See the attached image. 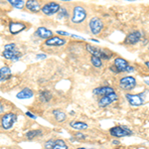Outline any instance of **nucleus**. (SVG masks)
Wrapping results in <instances>:
<instances>
[{"label": "nucleus", "mask_w": 149, "mask_h": 149, "mask_svg": "<svg viewBox=\"0 0 149 149\" xmlns=\"http://www.w3.org/2000/svg\"><path fill=\"white\" fill-rule=\"evenodd\" d=\"M113 73L115 74H120V73H133L135 71V68L131 65H129L126 60L122 59V58H115L113 62V66L110 67Z\"/></svg>", "instance_id": "nucleus-1"}, {"label": "nucleus", "mask_w": 149, "mask_h": 149, "mask_svg": "<svg viewBox=\"0 0 149 149\" xmlns=\"http://www.w3.org/2000/svg\"><path fill=\"white\" fill-rule=\"evenodd\" d=\"M86 50L90 53L92 56L97 57L102 60H107V61L111 59V56H112V53L109 51V50L93 46V45H91V44H86Z\"/></svg>", "instance_id": "nucleus-2"}, {"label": "nucleus", "mask_w": 149, "mask_h": 149, "mask_svg": "<svg viewBox=\"0 0 149 149\" xmlns=\"http://www.w3.org/2000/svg\"><path fill=\"white\" fill-rule=\"evenodd\" d=\"M86 16H88V13H86V9L81 5H77V6H74L73 9V14H72L71 21L74 24L83 23L86 19Z\"/></svg>", "instance_id": "nucleus-3"}, {"label": "nucleus", "mask_w": 149, "mask_h": 149, "mask_svg": "<svg viewBox=\"0 0 149 149\" xmlns=\"http://www.w3.org/2000/svg\"><path fill=\"white\" fill-rule=\"evenodd\" d=\"M16 120H17V114L14 112H7V113L2 115L1 119H0L1 127L4 130H9L12 128Z\"/></svg>", "instance_id": "nucleus-4"}, {"label": "nucleus", "mask_w": 149, "mask_h": 149, "mask_svg": "<svg viewBox=\"0 0 149 149\" xmlns=\"http://www.w3.org/2000/svg\"><path fill=\"white\" fill-rule=\"evenodd\" d=\"M109 133L111 136H113L115 138H120V137H125V136H130L133 131L131 129H129L128 127L119 125V126H114L112 128L109 129Z\"/></svg>", "instance_id": "nucleus-5"}, {"label": "nucleus", "mask_w": 149, "mask_h": 149, "mask_svg": "<svg viewBox=\"0 0 149 149\" xmlns=\"http://www.w3.org/2000/svg\"><path fill=\"white\" fill-rule=\"evenodd\" d=\"M135 86H136V80L135 78H133L131 76L122 77L120 80H119V88L122 91L130 92V91L134 90Z\"/></svg>", "instance_id": "nucleus-6"}, {"label": "nucleus", "mask_w": 149, "mask_h": 149, "mask_svg": "<svg viewBox=\"0 0 149 149\" xmlns=\"http://www.w3.org/2000/svg\"><path fill=\"white\" fill-rule=\"evenodd\" d=\"M88 28H90L91 32L93 35H98L103 29V22L100 18L98 17H92L88 22Z\"/></svg>", "instance_id": "nucleus-7"}, {"label": "nucleus", "mask_w": 149, "mask_h": 149, "mask_svg": "<svg viewBox=\"0 0 149 149\" xmlns=\"http://www.w3.org/2000/svg\"><path fill=\"white\" fill-rule=\"evenodd\" d=\"M61 9V5L57 2H48V3L44 4L42 6V9L41 11L45 14V15H48V16H51V15H54V14L58 13Z\"/></svg>", "instance_id": "nucleus-8"}, {"label": "nucleus", "mask_w": 149, "mask_h": 149, "mask_svg": "<svg viewBox=\"0 0 149 149\" xmlns=\"http://www.w3.org/2000/svg\"><path fill=\"white\" fill-rule=\"evenodd\" d=\"M143 38V34L140 31H133V32L128 33V35L125 37L124 44L125 45H135L140 42Z\"/></svg>", "instance_id": "nucleus-9"}, {"label": "nucleus", "mask_w": 149, "mask_h": 149, "mask_svg": "<svg viewBox=\"0 0 149 149\" xmlns=\"http://www.w3.org/2000/svg\"><path fill=\"white\" fill-rule=\"evenodd\" d=\"M125 98L129 104L132 107H140L144 103V95L137 93V95H132V93H126Z\"/></svg>", "instance_id": "nucleus-10"}, {"label": "nucleus", "mask_w": 149, "mask_h": 149, "mask_svg": "<svg viewBox=\"0 0 149 149\" xmlns=\"http://www.w3.org/2000/svg\"><path fill=\"white\" fill-rule=\"evenodd\" d=\"M118 100V95H116V93H110L109 95H105V97H102L100 98L98 100V107H109V104H111L112 102H116Z\"/></svg>", "instance_id": "nucleus-11"}, {"label": "nucleus", "mask_w": 149, "mask_h": 149, "mask_svg": "<svg viewBox=\"0 0 149 149\" xmlns=\"http://www.w3.org/2000/svg\"><path fill=\"white\" fill-rule=\"evenodd\" d=\"M44 44L49 47H61L64 46L65 44H67V40L59 37V36H53L50 39L45 41Z\"/></svg>", "instance_id": "nucleus-12"}, {"label": "nucleus", "mask_w": 149, "mask_h": 149, "mask_svg": "<svg viewBox=\"0 0 149 149\" xmlns=\"http://www.w3.org/2000/svg\"><path fill=\"white\" fill-rule=\"evenodd\" d=\"M9 32L12 35H17L22 31L26 30V24L23 22H10L9 23Z\"/></svg>", "instance_id": "nucleus-13"}, {"label": "nucleus", "mask_w": 149, "mask_h": 149, "mask_svg": "<svg viewBox=\"0 0 149 149\" xmlns=\"http://www.w3.org/2000/svg\"><path fill=\"white\" fill-rule=\"evenodd\" d=\"M2 56H3L5 59L7 60H10V61H18L22 58V54L20 52L17 51V50H4L3 53H2Z\"/></svg>", "instance_id": "nucleus-14"}, {"label": "nucleus", "mask_w": 149, "mask_h": 149, "mask_svg": "<svg viewBox=\"0 0 149 149\" xmlns=\"http://www.w3.org/2000/svg\"><path fill=\"white\" fill-rule=\"evenodd\" d=\"M93 95H102V97H105V95H109L110 93H115L114 90L109 86H98V88H93Z\"/></svg>", "instance_id": "nucleus-15"}, {"label": "nucleus", "mask_w": 149, "mask_h": 149, "mask_svg": "<svg viewBox=\"0 0 149 149\" xmlns=\"http://www.w3.org/2000/svg\"><path fill=\"white\" fill-rule=\"evenodd\" d=\"M35 35L38 36L41 39L48 40L54 36V33H53L50 29H48L46 27H39L35 31Z\"/></svg>", "instance_id": "nucleus-16"}, {"label": "nucleus", "mask_w": 149, "mask_h": 149, "mask_svg": "<svg viewBox=\"0 0 149 149\" xmlns=\"http://www.w3.org/2000/svg\"><path fill=\"white\" fill-rule=\"evenodd\" d=\"M25 6L29 11L33 12V13H37V12L41 11V9H42L41 3L39 1H37V0H28V1H26Z\"/></svg>", "instance_id": "nucleus-17"}, {"label": "nucleus", "mask_w": 149, "mask_h": 149, "mask_svg": "<svg viewBox=\"0 0 149 149\" xmlns=\"http://www.w3.org/2000/svg\"><path fill=\"white\" fill-rule=\"evenodd\" d=\"M33 95H34V92L31 88H24L22 91H20L16 95V97L19 98V100H27V98H31Z\"/></svg>", "instance_id": "nucleus-18"}, {"label": "nucleus", "mask_w": 149, "mask_h": 149, "mask_svg": "<svg viewBox=\"0 0 149 149\" xmlns=\"http://www.w3.org/2000/svg\"><path fill=\"white\" fill-rule=\"evenodd\" d=\"M12 73L9 67H2L0 69V81H5L11 78Z\"/></svg>", "instance_id": "nucleus-19"}, {"label": "nucleus", "mask_w": 149, "mask_h": 149, "mask_svg": "<svg viewBox=\"0 0 149 149\" xmlns=\"http://www.w3.org/2000/svg\"><path fill=\"white\" fill-rule=\"evenodd\" d=\"M70 126L72 127L74 130H86L88 129V125L86 123V122H83V121H78V120H73L70 122Z\"/></svg>", "instance_id": "nucleus-20"}, {"label": "nucleus", "mask_w": 149, "mask_h": 149, "mask_svg": "<svg viewBox=\"0 0 149 149\" xmlns=\"http://www.w3.org/2000/svg\"><path fill=\"white\" fill-rule=\"evenodd\" d=\"M39 98H40V100L42 102L46 103V102H49L50 100H52L53 95H52V93L50 92V91H47V90L41 91L40 93H39Z\"/></svg>", "instance_id": "nucleus-21"}, {"label": "nucleus", "mask_w": 149, "mask_h": 149, "mask_svg": "<svg viewBox=\"0 0 149 149\" xmlns=\"http://www.w3.org/2000/svg\"><path fill=\"white\" fill-rule=\"evenodd\" d=\"M53 115H54L55 119L58 122H65L67 119V115L64 111H62L61 109H54L53 110Z\"/></svg>", "instance_id": "nucleus-22"}, {"label": "nucleus", "mask_w": 149, "mask_h": 149, "mask_svg": "<svg viewBox=\"0 0 149 149\" xmlns=\"http://www.w3.org/2000/svg\"><path fill=\"white\" fill-rule=\"evenodd\" d=\"M42 135H43V131L41 129H33V130L28 131L25 136L29 140H32V139H35L37 137H41Z\"/></svg>", "instance_id": "nucleus-23"}, {"label": "nucleus", "mask_w": 149, "mask_h": 149, "mask_svg": "<svg viewBox=\"0 0 149 149\" xmlns=\"http://www.w3.org/2000/svg\"><path fill=\"white\" fill-rule=\"evenodd\" d=\"M52 149H69V147L63 139H56Z\"/></svg>", "instance_id": "nucleus-24"}, {"label": "nucleus", "mask_w": 149, "mask_h": 149, "mask_svg": "<svg viewBox=\"0 0 149 149\" xmlns=\"http://www.w3.org/2000/svg\"><path fill=\"white\" fill-rule=\"evenodd\" d=\"M8 2L12 7L17 8V9L23 8L24 5H25V3H26V2H24L23 0H8Z\"/></svg>", "instance_id": "nucleus-25"}, {"label": "nucleus", "mask_w": 149, "mask_h": 149, "mask_svg": "<svg viewBox=\"0 0 149 149\" xmlns=\"http://www.w3.org/2000/svg\"><path fill=\"white\" fill-rule=\"evenodd\" d=\"M91 63H92L93 66L95 67V68H102V60L97 57H95V56L91 57Z\"/></svg>", "instance_id": "nucleus-26"}, {"label": "nucleus", "mask_w": 149, "mask_h": 149, "mask_svg": "<svg viewBox=\"0 0 149 149\" xmlns=\"http://www.w3.org/2000/svg\"><path fill=\"white\" fill-rule=\"evenodd\" d=\"M60 14H59V17L60 18H69V12H68V10H67L65 7H62L61 9H60Z\"/></svg>", "instance_id": "nucleus-27"}, {"label": "nucleus", "mask_w": 149, "mask_h": 149, "mask_svg": "<svg viewBox=\"0 0 149 149\" xmlns=\"http://www.w3.org/2000/svg\"><path fill=\"white\" fill-rule=\"evenodd\" d=\"M74 138H76L77 140H85V139L86 138V135L81 133V132H76V133L74 134Z\"/></svg>", "instance_id": "nucleus-28"}, {"label": "nucleus", "mask_w": 149, "mask_h": 149, "mask_svg": "<svg viewBox=\"0 0 149 149\" xmlns=\"http://www.w3.org/2000/svg\"><path fill=\"white\" fill-rule=\"evenodd\" d=\"M54 144H55L54 139H50V140H48L47 142L45 143V149H52Z\"/></svg>", "instance_id": "nucleus-29"}, {"label": "nucleus", "mask_w": 149, "mask_h": 149, "mask_svg": "<svg viewBox=\"0 0 149 149\" xmlns=\"http://www.w3.org/2000/svg\"><path fill=\"white\" fill-rule=\"evenodd\" d=\"M15 48H16V45L14 44V43H11V44H7L5 45V47H4V50H15Z\"/></svg>", "instance_id": "nucleus-30"}, {"label": "nucleus", "mask_w": 149, "mask_h": 149, "mask_svg": "<svg viewBox=\"0 0 149 149\" xmlns=\"http://www.w3.org/2000/svg\"><path fill=\"white\" fill-rule=\"evenodd\" d=\"M26 115L30 117V118H33V119L37 118V116H36V115H34V114L32 113V112H30V111H26Z\"/></svg>", "instance_id": "nucleus-31"}, {"label": "nucleus", "mask_w": 149, "mask_h": 149, "mask_svg": "<svg viewBox=\"0 0 149 149\" xmlns=\"http://www.w3.org/2000/svg\"><path fill=\"white\" fill-rule=\"evenodd\" d=\"M36 57H37V59H38V60H42V59H46V58H47V55H46V54H38Z\"/></svg>", "instance_id": "nucleus-32"}, {"label": "nucleus", "mask_w": 149, "mask_h": 149, "mask_svg": "<svg viewBox=\"0 0 149 149\" xmlns=\"http://www.w3.org/2000/svg\"><path fill=\"white\" fill-rule=\"evenodd\" d=\"M57 34H59V35H62V36H71L69 34V33H67V32H65V31H57Z\"/></svg>", "instance_id": "nucleus-33"}, {"label": "nucleus", "mask_w": 149, "mask_h": 149, "mask_svg": "<svg viewBox=\"0 0 149 149\" xmlns=\"http://www.w3.org/2000/svg\"><path fill=\"white\" fill-rule=\"evenodd\" d=\"M3 111H4V105L0 102V113H1V112H3Z\"/></svg>", "instance_id": "nucleus-34"}, {"label": "nucleus", "mask_w": 149, "mask_h": 149, "mask_svg": "<svg viewBox=\"0 0 149 149\" xmlns=\"http://www.w3.org/2000/svg\"><path fill=\"white\" fill-rule=\"evenodd\" d=\"M72 37H74V38H76V39H80V40H84V38L83 37H80V36H77V35H71Z\"/></svg>", "instance_id": "nucleus-35"}, {"label": "nucleus", "mask_w": 149, "mask_h": 149, "mask_svg": "<svg viewBox=\"0 0 149 149\" xmlns=\"http://www.w3.org/2000/svg\"><path fill=\"white\" fill-rule=\"evenodd\" d=\"M145 66H146V68H147V69L149 70V61L145 62Z\"/></svg>", "instance_id": "nucleus-36"}, {"label": "nucleus", "mask_w": 149, "mask_h": 149, "mask_svg": "<svg viewBox=\"0 0 149 149\" xmlns=\"http://www.w3.org/2000/svg\"><path fill=\"white\" fill-rule=\"evenodd\" d=\"M112 143H113V144H115V145H116V144H119V142H118V141H116V140H113V141H112Z\"/></svg>", "instance_id": "nucleus-37"}, {"label": "nucleus", "mask_w": 149, "mask_h": 149, "mask_svg": "<svg viewBox=\"0 0 149 149\" xmlns=\"http://www.w3.org/2000/svg\"><path fill=\"white\" fill-rule=\"evenodd\" d=\"M77 149H86L85 147H79V148H77Z\"/></svg>", "instance_id": "nucleus-38"}, {"label": "nucleus", "mask_w": 149, "mask_h": 149, "mask_svg": "<svg viewBox=\"0 0 149 149\" xmlns=\"http://www.w3.org/2000/svg\"><path fill=\"white\" fill-rule=\"evenodd\" d=\"M145 83H146V84H147V85L149 86V81H145Z\"/></svg>", "instance_id": "nucleus-39"}, {"label": "nucleus", "mask_w": 149, "mask_h": 149, "mask_svg": "<svg viewBox=\"0 0 149 149\" xmlns=\"http://www.w3.org/2000/svg\"><path fill=\"white\" fill-rule=\"evenodd\" d=\"M148 50H149V46H148Z\"/></svg>", "instance_id": "nucleus-40"}]
</instances>
